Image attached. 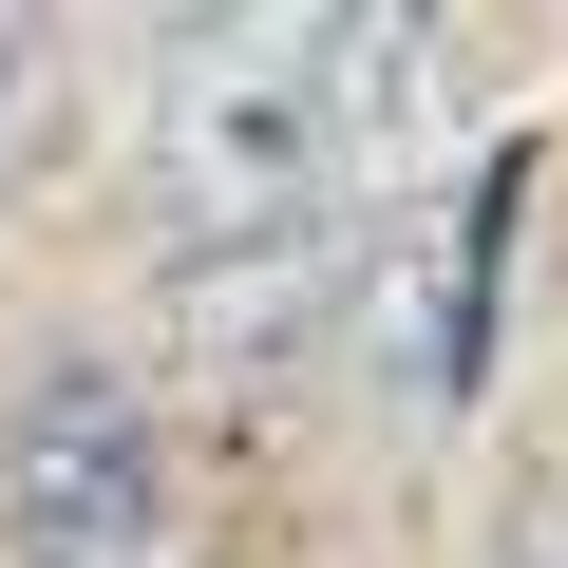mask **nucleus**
Listing matches in <instances>:
<instances>
[{"label":"nucleus","instance_id":"nucleus-1","mask_svg":"<svg viewBox=\"0 0 568 568\" xmlns=\"http://www.w3.org/2000/svg\"><path fill=\"white\" fill-rule=\"evenodd\" d=\"M436 95L417 20H323V0H246V20H171L133 77V171L190 227V265L227 246H304Z\"/></svg>","mask_w":568,"mask_h":568},{"label":"nucleus","instance_id":"nucleus-2","mask_svg":"<svg viewBox=\"0 0 568 568\" xmlns=\"http://www.w3.org/2000/svg\"><path fill=\"white\" fill-rule=\"evenodd\" d=\"M0 568H171V417L133 361L58 342L0 398Z\"/></svg>","mask_w":568,"mask_h":568},{"label":"nucleus","instance_id":"nucleus-3","mask_svg":"<svg viewBox=\"0 0 568 568\" xmlns=\"http://www.w3.org/2000/svg\"><path fill=\"white\" fill-rule=\"evenodd\" d=\"M58 114H77V39H58V20H20V0H0V209L39 190V152H58Z\"/></svg>","mask_w":568,"mask_h":568},{"label":"nucleus","instance_id":"nucleus-4","mask_svg":"<svg viewBox=\"0 0 568 568\" xmlns=\"http://www.w3.org/2000/svg\"><path fill=\"white\" fill-rule=\"evenodd\" d=\"M493 568H568V493H530V511H511V549H493Z\"/></svg>","mask_w":568,"mask_h":568}]
</instances>
